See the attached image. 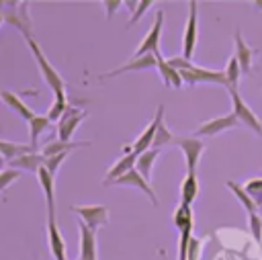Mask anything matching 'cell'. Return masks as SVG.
<instances>
[{"label": "cell", "mask_w": 262, "mask_h": 260, "mask_svg": "<svg viewBox=\"0 0 262 260\" xmlns=\"http://www.w3.org/2000/svg\"><path fill=\"white\" fill-rule=\"evenodd\" d=\"M78 260H82V258H78Z\"/></svg>", "instance_id": "40"}, {"label": "cell", "mask_w": 262, "mask_h": 260, "mask_svg": "<svg viewBox=\"0 0 262 260\" xmlns=\"http://www.w3.org/2000/svg\"><path fill=\"white\" fill-rule=\"evenodd\" d=\"M25 41H27V47L31 49V53H33V57H35V61H37V66H39V70H41V74H43L45 84L53 90V94H55V96L66 94V82H63V78H61V76L57 74V70L49 63V59H47V57H45V53L41 51L39 43H37L33 37H27Z\"/></svg>", "instance_id": "1"}, {"label": "cell", "mask_w": 262, "mask_h": 260, "mask_svg": "<svg viewBox=\"0 0 262 260\" xmlns=\"http://www.w3.org/2000/svg\"><path fill=\"white\" fill-rule=\"evenodd\" d=\"M121 4H123L121 0H104L102 6L106 8V18H113V14L117 12V8H119Z\"/></svg>", "instance_id": "37"}, {"label": "cell", "mask_w": 262, "mask_h": 260, "mask_svg": "<svg viewBox=\"0 0 262 260\" xmlns=\"http://www.w3.org/2000/svg\"><path fill=\"white\" fill-rule=\"evenodd\" d=\"M172 221H174V225H176L178 231H182V229H192V209H190V205H182V203H180V205L176 207V211H174Z\"/></svg>", "instance_id": "28"}, {"label": "cell", "mask_w": 262, "mask_h": 260, "mask_svg": "<svg viewBox=\"0 0 262 260\" xmlns=\"http://www.w3.org/2000/svg\"><path fill=\"white\" fill-rule=\"evenodd\" d=\"M49 127H51V119L47 115H35L29 121V139H31L29 143L35 147V151H37V143H39L41 133H45Z\"/></svg>", "instance_id": "23"}, {"label": "cell", "mask_w": 262, "mask_h": 260, "mask_svg": "<svg viewBox=\"0 0 262 260\" xmlns=\"http://www.w3.org/2000/svg\"><path fill=\"white\" fill-rule=\"evenodd\" d=\"M70 109V104H68V98H66V94H61V96H55V100H53V104H51V109H49V113H47V117L51 119V123L53 121H61V117L66 115V111Z\"/></svg>", "instance_id": "31"}, {"label": "cell", "mask_w": 262, "mask_h": 260, "mask_svg": "<svg viewBox=\"0 0 262 260\" xmlns=\"http://www.w3.org/2000/svg\"><path fill=\"white\" fill-rule=\"evenodd\" d=\"M72 213H76L80 217V221L86 227H90L92 231H96L108 223V207H104V205H86V207L74 205Z\"/></svg>", "instance_id": "3"}, {"label": "cell", "mask_w": 262, "mask_h": 260, "mask_svg": "<svg viewBox=\"0 0 262 260\" xmlns=\"http://www.w3.org/2000/svg\"><path fill=\"white\" fill-rule=\"evenodd\" d=\"M225 78H227V90H237V86H239V78H242V68H239V61L235 59V55L233 57H229V61H227V66H225Z\"/></svg>", "instance_id": "29"}, {"label": "cell", "mask_w": 262, "mask_h": 260, "mask_svg": "<svg viewBox=\"0 0 262 260\" xmlns=\"http://www.w3.org/2000/svg\"><path fill=\"white\" fill-rule=\"evenodd\" d=\"M151 4H154L151 0H141V2H137V4H135V8H133V14H131V18H129V23H131V25H135V23H137L145 12H147V8H149Z\"/></svg>", "instance_id": "34"}, {"label": "cell", "mask_w": 262, "mask_h": 260, "mask_svg": "<svg viewBox=\"0 0 262 260\" xmlns=\"http://www.w3.org/2000/svg\"><path fill=\"white\" fill-rule=\"evenodd\" d=\"M47 244L55 260H68L66 256V240L57 227L55 217H47Z\"/></svg>", "instance_id": "14"}, {"label": "cell", "mask_w": 262, "mask_h": 260, "mask_svg": "<svg viewBox=\"0 0 262 260\" xmlns=\"http://www.w3.org/2000/svg\"><path fill=\"white\" fill-rule=\"evenodd\" d=\"M225 186L235 194V199L244 205V209H246L250 215L258 213V209H260V207H258V205H256V201L246 192V188H244V186H239V184H237V182H233V180H227V182H225Z\"/></svg>", "instance_id": "26"}, {"label": "cell", "mask_w": 262, "mask_h": 260, "mask_svg": "<svg viewBox=\"0 0 262 260\" xmlns=\"http://www.w3.org/2000/svg\"><path fill=\"white\" fill-rule=\"evenodd\" d=\"M115 184H121V186H131V188H137V190H141L143 194H147V199L151 201V205H158V197H156V192H154V188H151V184L133 168V170H129L125 176H121Z\"/></svg>", "instance_id": "15"}, {"label": "cell", "mask_w": 262, "mask_h": 260, "mask_svg": "<svg viewBox=\"0 0 262 260\" xmlns=\"http://www.w3.org/2000/svg\"><path fill=\"white\" fill-rule=\"evenodd\" d=\"M199 194V178L196 174H186V178L180 184V199L182 205H192V201Z\"/></svg>", "instance_id": "27"}, {"label": "cell", "mask_w": 262, "mask_h": 260, "mask_svg": "<svg viewBox=\"0 0 262 260\" xmlns=\"http://www.w3.org/2000/svg\"><path fill=\"white\" fill-rule=\"evenodd\" d=\"M196 39H199V16H196V2L190 0L188 2V18H186V29H184V37H182V57L190 59L196 47Z\"/></svg>", "instance_id": "8"}, {"label": "cell", "mask_w": 262, "mask_h": 260, "mask_svg": "<svg viewBox=\"0 0 262 260\" xmlns=\"http://www.w3.org/2000/svg\"><path fill=\"white\" fill-rule=\"evenodd\" d=\"M78 231H80V258L82 260H98L96 231L86 227L82 221H78Z\"/></svg>", "instance_id": "16"}, {"label": "cell", "mask_w": 262, "mask_h": 260, "mask_svg": "<svg viewBox=\"0 0 262 260\" xmlns=\"http://www.w3.org/2000/svg\"><path fill=\"white\" fill-rule=\"evenodd\" d=\"M244 188H246V192L256 201V205L262 209V176H260V178H252V180H248Z\"/></svg>", "instance_id": "32"}, {"label": "cell", "mask_w": 262, "mask_h": 260, "mask_svg": "<svg viewBox=\"0 0 262 260\" xmlns=\"http://www.w3.org/2000/svg\"><path fill=\"white\" fill-rule=\"evenodd\" d=\"M147 68H158V57L154 53L143 55V57H131V61H127L121 68H115V70H111L106 74H100L98 78L104 80V78H113V76H119V74H125V72H131V70L141 72V70H147Z\"/></svg>", "instance_id": "13"}, {"label": "cell", "mask_w": 262, "mask_h": 260, "mask_svg": "<svg viewBox=\"0 0 262 260\" xmlns=\"http://www.w3.org/2000/svg\"><path fill=\"white\" fill-rule=\"evenodd\" d=\"M2 20L6 25H14L25 39L33 37V20L29 16V2H16L14 8H2Z\"/></svg>", "instance_id": "2"}, {"label": "cell", "mask_w": 262, "mask_h": 260, "mask_svg": "<svg viewBox=\"0 0 262 260\" xmlns=\"http://www.w3.org/2000/svg\"><path fill=\"white\" fill-rule=\"evenodd\" d=\"M20 174H23L20 170H14V168H4V170L0 172V188H2V190H6L10 182H14V180H18V178H20Z\"/></svg>", "instance_id": "33"}, {"label": "cell", "mask_w": 262, "mask_h": 260, "mask_svg": "<svg viewBox=\"0 0 262 260\" xmlns=\"http://www.w3.org/2000/svg\"><path fill=\"white\" fill-rule=\"evenodd\" d=\"M0 149H2V160L4 164L20 158V156H27V154H33L35 147L31 143H14V141H8V139H2L0 141Z\"/></svg>", "instance_id": "21"}, {"label": "cell", "mask_w": 262, "mask_h": 260, "mask_svg": "<svg viewBox=\"0 0 262 260\" xmlns=\"http://www.w3.org/2000/svg\"><path fill=\"white\" fill-rule=\"evenodd\" d=\"M86 119V111L82 109H76V106H70L66 111V115L61 117V121L57 123V139L59 141H72V135L74 131L78 129V125Z\"/></svg>", "instance_id": "10"}, {"label": "cell", "mask_w": 262, "mask_h": 260, "mask_svg": "<svg viewBox=\"0 0 262 260\" xmlns=\"http://www.w3.org/2000/svg\"><path fill=\"white\" fill-rule=\"evenodd\" d=\"M158 156H160V149H147V151L139 154V158H137L135 170H137L147 182H149V178H151V170H154V164H156Z\"/></svg>", "instance_id": "25"}, {"label": "cell", "mask_w": 262, "mask_h": 260, "mask_svg": "<svg viewBox=\"0 0 262 260\" xmlns=\"http://www.w3.org/2000/svg\"><path fill=\"white\" fill-rule=\"evenodd\" d=\"M8 166L14 168V170H25V172H35L37 174L39 168L45 166V156L33 151V154H27V156H20V158L8 162Z\"/></svg>", "instance_id": "20"}, {"label": "cell", "mask_w": 262, "mask_h": 260, "mask_svg": "<svg viewBox=\"0 0 262 260\" xmlns=\"http://www.w3.org/2000/svg\"><path fill=\"white\" fill-rule=\"evenodd\" d=\"M82 145H90V141H59V139H55V141H49L43 147L41 154L45 158H51V156H57V154H70L72 149L82 147Z\"/></svg>", "instance_id": "24"}, {"label": "cell", "mask_w": 262, "mask_h": 260, "mask_svg": "<svg viewBox=\"0 0 262 260\" xmlns=\"http://www.w3.org/2000/svg\"><path fill=\"white\" fill-rule=\"evenodd\" d=\"M174 145H178L186 160V174H196V166L201 162V156L205 151V141L196 137H176Z\"/></svg>", "instance_id": "5"}, {"label": "cell", "mask_w": 262, "mask_h": 260, "mask_svg": "<svg viewBox=\"0 0 262 260\" xmlns=\"http://www.w3.org/2000/svg\"><path fill=\"white\" fill-rule=\"evenodd\" d=\"M68 158V154H57V156H51V158H45V168L55 176L57 174V170H59V166H61V162Z\"/></svg>", "instance_id": "35"}, {"label": "cell", "mask_w": 262, "mask_h": 260, "mask_svg": "<svg viewBox=\"0 0 262 260\" xmlns=\"http://www.w3.org/2000/svg\"><path fill=\"white\" fill-rule=\"evenodd\" d=\"M250 229H252V235L256 242H262V217L258 213L250 215Z\"/></svg>", "instance_id": "36"}, {"label": "cell", "mask_w": 262, "mask_h": 260, "mask_svg": "<svg viewBox=\"0 0 262 260\" xmlns=\"http://www.w3.org/2000/svg\"><path fill=\"white\" fill-rule=\"evenodd\" d=\"M180 78L184 84L192 86L196 82H213V84H223L227 86V78H225V72L221 70H207V68H199V66H192L188 70H182L180 72Z\"/></svg>", "instance_id": "9"}, {"label": "cell", "mask_w": 262, "mask_h": 260, "mask_svg": "<svg viewBox=\"0 0 262 260\" xmlns=\"http://www.w3.org/2000/svg\"><path fill=\"white\" fill-rule=\"evenodd\" d=\"M239 125V119L229 113V115H223V117H217V119H211V121H205L196 131H194V137H207V135H217L221 131H227V129H233Z\"/></svg>", "instance_id": "11"}, {"label": "cell", "mask_w": 262, "mask_h": 260, "mask_svg": "<svg viewBox=\"0 0 262 260\" xmlns=\"http://www.w3.org/2000/svg\"><path fill=\"white\" fill-rule=\"evenodd\" d=\"M164 117V104H158V109H156V115H154V119L149 121V125L141 131V135L133 141V145H127L125 147V151H133V154H143V151H147V149H151L154 147V139H156V131H158V123H160V119Z\"/></svg>", "instance_id": "6"}, {"label": "cell", "mask_w": 262, "mask_h": 260, "mask_svg": "<svg viewBox=\"0 0 262 260\" xmlns=\"http://www.w3.org/2000/svg\"><path fill=\"white\" fill-rule=\"evenodd\" d=\"M162 25H164V10L156 12V18L151 23V29L145 33V37L141 39L137 51L133 53V57H143L149 53H160V35H162Z\"/></svg>", "instance_id": "4"}, {"label": "cell", "mask_w": 262, "mask_h": 260, "mask_svg": "<svg viewBox=\"0 0 262 260\" xmlns=\"http://www.w3.org/2000/svg\"><path fill=\"white\" fill-rule=\"evenodd\" d=\"M156 57H158V70H160V74H162V80H164V84L166 86H170V88H180L184 82H182V78H180V72L178 70H174L160 53H156Z\"/></svg>", "instance_id": "22"}, {"label": "cell", "mask_w": 262, "mask_h": 260, "mask_svg": "<svg viewBox=\"0 0 262 260\" xmlns=\"http://www.w3.org/2000/svg\"><path fill=\"white\" fill-rule=\"evenodd\" d=\"M37 178H39V184L43 188V194H45V205H47V217H55V176L43 166L39 168L37 172Z\"/></svg>", "instance_id": "17"}, {"label": "cell", "mask_w": 262, "mask_h": 260, "mask_svg": "<svg viewBox=\"0 0 262 260\" xmlns=\"http://www.w3.org/2000/svg\"><path fill=\"white\" fill-rule=\"evenodd\" d=\"M233 39H235V59L239 61L242 72H244V74H250L256 51H254V49L244 41V37H242V33H239V31H235V33H233Z\"/></svg>", "instance_id": "18"}, {"label": "cell", "mask_w": 262, "mask_h": 260, "mask_svg": "<svg viewBox=\"0 0 262 260\" xmlns=\"http://www.w3.org/2000/svg\"><path fill=\"white\" fill-rule=\"evenodd\" d=\"M2 100H4V104L6 106H10L20 119H25L27 123L35 117V111L27 104V102H23V98L16 94V92H12V90H2Z\"/></svg>", "instance_id": "19"}, {"label": "cell", "mask_w": 262, "mask_h": 260, "mask_svg": "<svg viewBox=\"0 0 262 260\" xmlns=\"http://www.w3.org/2000/svg\"><path fill=\"white\" fill-rule=\"evenodd\" d=\"M229 96H231L233 115L239 119V123H242V125H246V127H250L254 133L262 135V123H260V119L254 115V111L248 106V102L239 96V92H237V90H229Z\"/></svg>", "instance_id": "7"}, {"label": "cell", "mask_w": 262, "mask_h": 260, "mask_svg": "<svg viewBox=\"0 0 262 260\" xmlns=\"http://www.w3.org/2000/svg\"><path fill=\"white\" fill-rule=\"evenodd\" d=\"M254 6H258V8H262V0H256V2H254Z\"/></svg>", "instance_id": "39"}, {"label": "cell", "mask_w": 262, "mask_h": 260, "mask_svg": "<svg viewBox=\"0 0 262 260\" xmlns=\"http://www.w3.org/2000/svg\"><path fill=\"white\" fill-rule=\"evenodd\" d=\"M174 135H172V131L166 127V123H164V117L160 119V123H158V131H156V139H154V147L151 149H160V147H164V145H170V143H174Z\"/></svg>", "instance_id": "30"}, {"label": "cell", "mask_w": 262, "mask_h": 260, "mask_svg": "<svg viewBox=\"0 0 262 260\" xmlns=\"http://www.w3.org/2000/svg\"><path fill=\"white\" fill-rule=\"evenodd\" d=\"M199 252H201V240L192 237L190 248H188V260H199Z\"/></svg>", "instance_id": "38"}, {"label": "cell", "mask_w": 262, "mask_h": 260, "mask_svg": "<svg viewBox=\"0 0 262 260\" xmlns=\"http://www.w3.org/2000/svg\"><path fill=\"white\" fill-rule=\"evenodd\" d=\"M137 154H133V151H129V154H125V156H121L108 170H106V174H104V180H102V186H111V184H115L121 176H125L129 170H133L135 168V164H137Z\"/></svg>", "instance_id": "12"}]
</instances>
